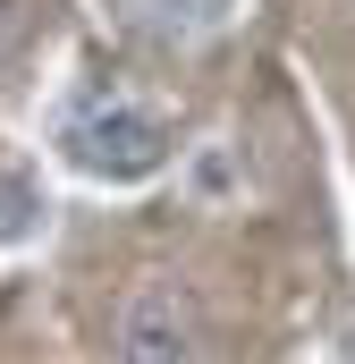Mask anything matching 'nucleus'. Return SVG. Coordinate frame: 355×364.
Wrapping results in <instances>:
<instances>
[{"label": "nucleus", "mask_w": 355, "mask_h": 364, "mask_svg": "<svg viewBox=\"0 0 355 364\" xmlns=\"http://www.w3.org/2000/svg\"><path fill=\"white\" fill-rule=\"evenodd\" d=\"M60 153L85 170V178H153L161 161H170V119L161 110H144V102H127V93H93L85 110H68L60 119Z\"/></svg>", "instance_id": "1"}, {"label": "nucleus", "mask_w": 355, "mask_h": 364, "mask_svg": "<svg viewBox=\"0 0 355 364\" xmlns=\"http://www.w3.org/2000/svg\"><path fill=\"white\" fill-rule=\"evenodd\" d=\"M119 364H195V305L170 279H153L119 305Z\"/></svg>", "instance_id": "2"}, {"label": "nucleus", "mask_w": 355, "mask_h": 364, "mask_svg": "<svg viewBox=\"0 0 355 364\" xmlns=\"http://www.w3.org/2000/svg\"><path fill=\"white\" fill-rule=\"evenodd\" d=\"M127 26L186 51V43H212V34L229 26V0H127Z\"/></svg>", "instance_id": "3"}]
</instances>
